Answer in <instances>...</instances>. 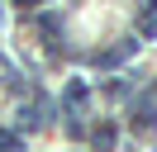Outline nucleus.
Segmentation results:
<instances>
[{
  "label": "nucleus",
  "mask_w": 157,
  "mask_h": 152,
  "mask_svg": "<svg viewBox=\"0 0 157 152\" xmlns=\"http://www.w3.org/2000/svg\"><path fill=\"white\" fill-rule=\"evenodd\" d=\"M95 147H114V128H100L95 133Z\"/></svg>",
  "instance_id": "obj_1"
},
{
  "label": "nucleus",
  "mask_w": 157,
  "mask_h": 152,
  "mask_svg": "<svg viewBox=\"0 0 157 152\" xmlns=\"http://www.w3.org/2000/svg\"><path fill=\"white\" fill-rule=\"evenodd\" d=\"M0 147H14V133H0Z\"/></svg>",
  "instance_id": "obj_2"
},
{
  "label": "nucleus",
  "mask_w": 157,
  "mask_h": 152,
  "mask_svg": "<svg viewBox=\"0 0 157 152\" xmlns=\"http://www.w3.org/2000/svg\"><path fill=\"white\" fill-rule=\"evenodd\" d=\"M19 5H38V0H19Z\"/></svg>",
  "instance_id": "obj_3"
}]
</instances>
